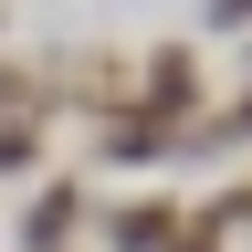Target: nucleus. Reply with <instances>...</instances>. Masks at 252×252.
<instances>
[{
	"instance_id": "obj_2",
	"label": "nucleus",
	"mask_w": 252,
	"mask_h": 252,
	"mask_svg": "<svg viewBox=\"0 0 252 252\" xmlns=\"http://www.w3.org/2000/svg\"><path fill=\"white\" fill-rule=\"evenodd\" d=\"M74 220H84V189H74V179H53L42 200L21 210V252H63V231H74Z\"/></svg>"
},
{
	"instance_id": "obj_6",
	"label": "nucleus",
	"mask_w": 252,
	"mask_h": 252,
	"mask_svg": "<svg viewBox=\"0 0 252 252\" xmlns=\"http://www.w3.org/2000/svg\"><path fill=\"white\" fill-rule=\"evenodd\" d=\"M168 252H220V231H210V220H200V231H179Z\"/></svg>"
},
{
	"instance_id": "obj_1",
	"label": "nucleus",
	"mask_w": 252,
	"mask_h": 252,
	"mask_svg": "<svg viewBox=\"0 0 252 252\" xmlns=\"http://www.w3.org/2000/svg\"><path fill=\"white\" fill-rule=\"evenodd\" d=\"M200 63H189L179 42H158L147 63H137V116H158V126H189V116H200Z\"/></svg>"
},
{
	"instance_id": "obj_5",
	"label": "nucleus",
	"mask_w": 252,
	"mask_h": 252,
	"mask_svg": "<svg viewBox=\"0 0 252 252\" xmlns=\"http://www.w3.org/2000/svg\"><path fill=\"white\" fill-rule=\"evenodd\" d=\"M210 137H220V147H252V105H231V116H210Z\"/></svg>"
},
{
	"instance_id": "obj_7",
	"label": "nucleus",
	"mask_w": 252,
	"mask_h": 252,
	"mask_svg": "<svg viewBox=\"0 0 252 252\" xmlns=\"http://www.w3.org/2000/svg\"><path fill=\"white\" fill-rule=\"evenodd\" d=\"M210 21H231V32H242V21H252V0H210Z\"/></svg>"
},
{
	"instance_id": "obj_3",
	"label": "nucleus",
	"mask_w": 252,
	"mask_h": 252,
	"mask_svg": "<svg viewBox=\"0 0 252 252\" xmlns=\"http://www.w3.org/2000/svg\"><path fill=\"white\" fill-rule=\"evenodd\" d=\"M105 242H116V252H168V242H179V200H126V210L105 220Z\"/></svg>"
},
{
	"instance_id": "obj_4",
	"label": "nucleus",
	"mask_w": 252,
	"mask_h": 252,
	"mask_svg": "<svg viewBox=\"0 0 252 252\" xmlns=\"http://www.w3.org/2000/svg\"><path fill=\"white\" fill-rule=\"evenodd\" d=\"M32 158H42V116H11V126H0V179L32 168Z\"/></svg>"
}]
</instances>
